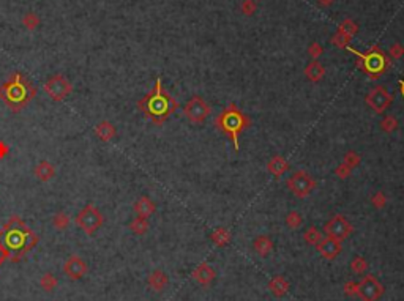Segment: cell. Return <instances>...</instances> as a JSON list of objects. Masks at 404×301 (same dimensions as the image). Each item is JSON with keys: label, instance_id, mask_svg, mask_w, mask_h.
I'll list each match as a JSON object with an SVG mask.
<instances>
[{"label": "cell", "instance_id": "obj_5", "mask_svg": "<svg viewBox=\"0 0 404 301\" xmlns=\"http://www.w3.org/2000/svg\"><path fill=\"white\" fill-rule=\"evenodd\" d=\"M104 222L101 212L93 204H87L76 216V224L87 235H93Z\"/></svg>", "mask_w": 404, "mask_h": 301}, {"label": "cell", "instance_id": "obj_1", "mask_svg": "<svg viewBox=\"0 0 404 301\" xmlns=\"http://www.w3.org/2000/svg\"><path fill=\"white\" fill-rule=\"evenodd\" d=\"M38 240V235L16 215L10 218L0 232V243L13 262L21 260L29 251H32Z\"/></svg>", "mask_w": 404, "mask_h": 301}, {"label": "cell", "instance_id": "obj_14", "mask_svg": "<svg viewBox=\"0 0 404 301\" xmlns=\"http://www.w3.org/2000/svg\"><path fill=\"white\" fill-rule=\"evenodd\" d=\"M362 60H363L365 70L370 74H379L385 68V60L382 55L377 54V52H371L368 55H362Z\"/></svg>", "mask_w": 404, "mask_h": 301}, {"label": "cell", "instance_id": "obj_38", "mask_svg": "<svg viewBox=\"0 0 404 301\" xmlns=\"http://www.w3.org/2000/svg\"><path fill=\"white\" fill-rule=\"evenodd\" d=\"M401 93L404 96V81H401Z\"/></svg>", "mask_w": 404, "mask_h": 301}, {"label": "cell", "instance_id": "obj_33", "mask_svg": "<svg viewBox=\"0 0 404 301\" xmlns=\"http://www.w3.org/2000/svg\"><path fill=\"white\" fill-rule=\"evenodd\" d=\"M358 161H360V158L357 156V153L349 152V153L346 155V165H349V167H354V165H357Z\"/></svg>", "mask_w": 404, "mask_h": 301}, {"label": "cell", "instance_id": "obj_27", "mask_svg": "<svg viewBox=\"0 0 404 301\" xmlns=\"http://www.w3.org/2000/svg\"><path fill=\"white\" fill-rule=\"evenodd\" d=\"M40 24H41V21H40V18L36 16V14H35L33 11L26 13V16L22 18V26H24L27 30H35V28H38Z\"/></svg>", "mask_w": 404, "mask_h": 301}, {"label": "cell", "instance_id": "obj_34", "mask_svg": "<svg viewBox=\"0 0 404 301\" xmlns=\"http://www.w3.org/2000/svg\"><path fill=\"white\" fill-rule=\"evenodd\" d=\"M390 52H392V55H395V57H401L404 54V49H403V46H400V44H393V46L390 48Z\"/></svg>", "mask_w": 404, "mask_h": 301}, {"label": "cell", "instance_id": "obj_28", "mask_svg": "<svg viewBox=\"0 0 404 301\" xmlns=\"http://www.w3.org/2000/svg\"><path fill=\"white\" fill-rule=\"evenodd\" d=\"M305 240H306V243L317 246V243L322 240V237H320V232L316 227H310L308 230L305 232Z\"/></svg>", "mask_w": 404, "mask_h": 301}, {"label": "cell", "instance_id": "obj_31", "mask_svg": "<svg viewBox=\"0 0 404 301\" xmlns=\"http://www.w3.org/2000/svg\"><path fill=\"white\" fill-rule=\"evenodd\" d=\"M380 126H382V130L387 131V133H390L393 131L396 126H398V122H396V118L395 117H385L382 122H380Z\"/></svg>", "mask_w": 404, "mask_h": 301}, {"label": "cell", "instance_id": "obj_37", "mask_svg": "<svg viewBox=\"0 0 404 301\" xmlns=\"http://www.w3.org/2000/svg\"><path fill=\"white\" fill-rule=\"evenodd\" d=\"M8 252L5 251V247L2 246V243H0V265H3V262L5 260H8Z\"/></svg>", "mask_w": 404, "mask_h": 301}, {"label": "cell", "instance_id": "obj_10", "mask_svg": "<svg viewBox=\"0 0 404 301\" xmlns=\"http://www.w3.org/2000/svg\"><path fill=\"white\" fill-rule=\"evenodd\" d=\"M366 104L377 114H384V112L390 108L392 104V95L387 92L384 87H374L371 92L366 95Z\"/></svg>", "mask_w": 404, "mask_h": 301}, {"label": "cell", "instance_id": "obj_9", "mask_svg": "<svg viewBox=\"0 0 404 301\" xmlns=\"http://www.w3.org/2000/svg\"><path fill=\"white\" fill-rule=\"evenodd\" d=\"M185 117L190 120L191 123H202L210 114V108L207 106L205 101L201 96H193L191 100L186 103L183 109Z\"/></svg>", "mask_w": 404, "mask_h": 301}, {"label": "cell", "instance_id": "obj_30", "mask_svg": "<svg viewBox=\"0 0 404 301\" xmlns=\"http://www.w3.org/2000/svg\"><path fill=\"white\" fill-rule=\"evenodd\" d=\"M286 222H288V225H289L290 229H297V227H300V224L303 222V219H302L300 213L290 212V213L288 215V218H286Z\"/></svg>", "mask_w": 404, "mask_h": 301}, {"label": "cell", "instance_id": "obj_26", "mask_svg": "<svg viewBox=\"0 0 404 301\" xmlns=\"http://www.w3.org/2000/svg\"><path fill=\"white\" fill-rule=\"evenodd\" d=\"M71 219H70V216L60 212V213H56L54 218H52V224H54V227L57 230H65V229H68V225H70Z\"/></svg>", "mask_w": 404, "mask_h": 301}, {"label": "cell", "instance_id": "obj_25", "mask_svg": "<svg viewBox=\"0 0 404 301\" xmlns=\"http://www.w3.org/2000/svg\"><path fill=\"white\" fill-rule=\"evenodd\" d=\"M57 284H58V281H57V277L52 274V273H44L43 276H41V279H40V285H41V289L44 290V292H54L56 290V287H57Z\"/></svg>", "mask_w": 404, "mask_h": 301}, {"label": "cell", "instance_id": "obj_7", "mask_svg": "<svg viewBox=\"0 0 404 301\" xmlns=\"http://www.w3.org/2000/svg\"><path fill=\"white\" fill-rule=\"evenodd\" d=\"M44 92H46V95L49 98H52L54 101L60 103L73 92V85L66 78L57 74V76H52L51 79L46 81V84H44Z\"/></svg>", "mask_w": 404, "mask_h": 301}, {"label": "cell", "instance_id": "obj_11", "mask_svg": "<svg viewBox=\"0 0 404 301\" xmlns=\"http://www.w3.org/2000/svg\"><path fill=\"white\" fill-rule=\"evenodd\" d=\"M357 293L363 301H377L382 295V285L374 276H366L357 285Z\"/></svg>", "mask_w": 404, "mask_h": 301}, {"label": "cell", "instance_id": "obj_22", "mask_svg": "<svg viewBox=\"0 0 404 301\" xmlns=\"http://www.w3.org/2000/svg\"><path fill=\"white\" fill-rule=\"evenodd\" d=\"M305 74H306V78H308L310 81L317 82V81H320V79L324 78L325 70H324V66L320 65L319 62H313V63H310L308 66H306Z\"/></svg>", "mask_w": 404, "mask_h": 301}, {"label": "cell", "instance_id": "obj_36", "mask_svg": "<svg viewBox=\"0 0 404 301\" xmlns=\"http://www.w3.org/2000/svg\"><path fill=\"white\" fill-rule=\"evenodd\" d=\"M373 202H374V205H377V207H380V205H384L385 204V197L382 194H376L373 197Z\"/></svg>", "mask_w": 404, "mask_h": 301}, {"label": "cell", "instance_id": "obj_20", "mask_svg": "<svg viewBox=\"0 0 404 301\" xmlns=\"http://www.w3.org/2000/svg\"><path fill=\"white\" fill-rule=\"evenodd\" d=\"M168 284V276L164 274L161 270H155V272L148 276V285L150 289H153L155 292H161Z\"/></svg>", "mask_w": 404, "mask_h": 301}, {"label": "cell", "instance_id": "obj_3", "mask_svg": "<svg viewBox=\"0 0 404 301\" xmlns=\"http://www.w3.org/2000/svg\"><path fill=\"white\" fill-rule=\"evenodd\" d=\"M138 106L148 118H152L155 123H161L163 120L168 118L169 114L174 112L175 101L164 92V88L161 87V81L156 79L155 88L147 96L142 98L138 103Z\"/></svg>", "mask_w": 404, "mask_h": 301}, {"label": "cell", "instance_id": "obj_17", "mask_svg": "<svg viewBox=\"0 0 404 301\" xmlns=\"http://www.w3.org/2000/svg\"><path fill=\"white\" fill-rule=\"evenodd\" d=\"M35 177L40 180V182H49V180L56 175V169L49 161H41L36 164V167L33 170Z\"/></svg>", "mask_w": 404, "mask_h": 301}, {"label": "cell", "instance_id": "obj_15", "mask_svg": "<svg viewBox=\"0 0 404 301\" xmlns=\"http://www.w3.org/2000/svg\"><path fill=\"white\" fill-rule=\"evenodd\" d=\"M95 134H96V137L101 139L103 142H109L115 137V126L112 125L111 122H108V120H103V122H100L98 125L95 126Z\"/></svg>", "mask_w": 404, "mask_h": 301}, {"label": "cell", "instance_id": "obj_32", "mask_svg": "<svg viewBox=\"0 0 404 301\" xmlns=\"http://www.w3.org/2000/svg\"><path fill=\"white\" fill-rule=\"evenodd\" d=\"M368 268V265H366V262L362 259V257H355L354 262H352V270L355 273H363L365 270Z\"/></svg>", "mask_w": 404, "mask_h": 301}, {"label": "cell", "instance_id": "obj_19", "mask_svg": "<svg viewBox=\"0 0 404 301\" xmlns=\"http://www.w3.org/2000/svg\"><path fill=\"white\" fill-rule=\"evenodd\" d=\"M268 172H270L272 175H275V177H281L284 172H286L288 169H289V164H288V161L286 160H283L281 156H275V158H272L270 161H268Z\"/></svg>", "mask_w": 404, "mask_h": 301}, {"label": "cell", "instance_id": "obj_23", "mask_svg": "<svg viewBox=\"0 0 404 301\" xmlns=\"http://www.w3.org/2000/svg\"><path fill=\"white\" fill-rule=\"evenodd\" d=\"M268 289H270L272 293H275L276 297H283L284 293L288 292L289 284H288L286 279H284V277H281V276H275L273 279L270 281V284H268Z\"/></svg>", "mask_w": 404, "mask_h": 301}, {"label": "cell", "instance_id": "obj_29", "mask_svg": "<svg viewBox=\"0 0 404 301\" xmlns=\"http://www.w3.org/2000/svg\"><path fill=\"white\" fill-rule=\"evenodd\" d=\"M212 238H213V242L216 243V245H220V246H224V245H228V242H229V233L224 230V229H218L216 230L213 235H212Z\"/></svg>", "mask_w": 404, "mask_h": 301}, {"label": "cell", "instance_id": "obj_24", "mask_svg": "<svg viewBox=\"0 0 404 301\" xmlns=\"http://www.w3.org/2000/svg\"><path fill=\"white\" fill-rule=\"evenodd\" d=\"M130 230L133 233H136V235H144V233L148 230V221L147 218H142V216H136L134 219L130 222Z\"/></svg>", "mask_w": 404, "mask_h": 301}, {"label": "cell", "instance_id": "obj_16", "mask_svg": "<svg viewBox=\"0 0 404 301\" xmlns=\"http://www.w3.org/2000/svg\"><path fill=\"white\" fill-rule=\"evenodd\" d=\"M193 276H194V279H196L199 284L207 285V284H210L215 279V272H213V268L210 265H207V263H202V265H199L196 268V272L193 273Z\"/></svg>", "mask_w": 404, "mask_h": 301}, {"label": "cell", "instance_id": "obj_13", "mask_svg": "<svg viewBox=\"0 0 404 301\" xmlns=\"http://www.w3.org/2000/svg\"><path fill=\"white\" fill-rule=\"evenodd\" d=\"M317 251L320 252L322 257L332 260L341 252V245H340L338 240H333V238L328 237V238L320 240V242L317 243Z\"/></svg>", "mask_w": 404, "mask_h": 301}, {"label": "cell", "instance_id": "obj_6", "mask_svg": "<svg viewBox=\"0 0 404 301\" xmlns=\"http://www.w3.org/2000/svg\"><path fill=\"white\" fill-rule=\"evenodd\" d=\"M288 188L297 197H306V195L316 188V182H314V178L310 174H306L305 170H297L292 174V177H289Z\"/></svg>", "mask_w": 404, "mask_h": 301}, {"label": "cell", "instance_id": "obj_4", "mask_svg": "<svg viewBox=\"0 0 404 301\" xmlns=\"http://www.w3.org/2000/svg\"><path fill=\"white\" fill-rule=\"evenodd\" d=\"M216 122H218L220 130H223L224 133H228L229 136L232 137L235 150H238V134L242 133V130L246 125V118L243 117L242 112L238 110L235 106H231L228 110L223 112Z\"/></svg>", "mask_w": 404, "mask_h": 301}, {"label": "cell", "instance_id": "obj_35", "mask_svg": "<svg viewBox=\"0 0 404 301\" xmlns=\"http://www.w3.org/2000/svg\"><path fill=\"white\" fill-rule=\"evenodd\" d=\"M8 152H10V147L6 145V142L0 140V160H3V158L8 155Z\"/></svg>", "mask_w": 404, "mask_h": 301}, {"label": "cell", "instance_id": "obj_12", "mask_svg": "<svg viewBox=\"0 0 404 301\" xmlns=\"http://www.w3.org/2000/svg\"><path fill=\"white\" fill-rule=\"evenodd\" d=\"M63 273L70 279H82L87 274V263L79 255H70L63 265Z\"/></svg>", "mask_w": 404, "mask_h": 301}, {"label": "cell", "instance_id": "obj_2", "mask_svg": "<svg viewBox=\"0 0 404 301\" xmlns=\"http://www.w3.org/2000/svg\"><path fill=\"white\" fill-rule=\"evenodd\" d=\"M36 95V90L21 73H14L10 79L0 85V100L13 112H19L30 103Z\"/></svg>", "mask_w": 404, "mask_h": 301}, {"label": "cell", "instance_id": "obj_18", "mask_svg": "<svg viewBox=\"0 0 404 301\" xmlns=\"http://www.w3.org/2000/svg\"><path fill=\"white\" fill-rule=\"evenodd\" d=\"M155 212V204L152 202V199L148 197H141L138 199V202L134 204V213L138 216H142V218H148L150 215H153Z\"/></svg>", "mask_w": 404, "mask_h": 301}, {"label": "cell", "instance_id": "obj_21", "mask_svg": "<svg viewBox=\"0 0 404 301\" xmlns=\"http://www.w3.org/2000/svg\"><path fill=\"white\" fill-rule=\"evenodd\" d=\"M272 249H273V242L268 237L262 235V237H258L254 240V251H256L259 255H262V257L270 254Z\"/></svg>", "mask_w": 404, "mask_h": 301}, {"label": "cell", "instance_id": "obj_8", "mask_svg": "<svg viewBox=\"0 0 404 301\" xmlns=\"http://www.w3.org/2000/svg\"><path fill=\"white\" fill-rule=\"evenodd\" d=\"M324 230L330 238L343 242V240H346L350 233H352V224H350L344 216L336 215L325 224Z\"/></svg>", "mask_w": 404, "mask_h": 301}]
</instances>
